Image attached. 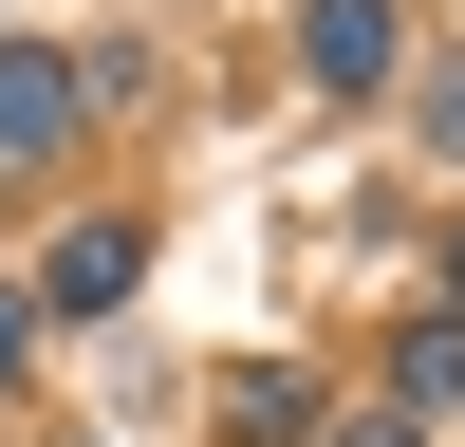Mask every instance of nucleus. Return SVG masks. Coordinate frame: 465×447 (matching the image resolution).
<instances>
[{"label": "nucleus", "mask_w": 465, "mask_h": 447, "mask_svg": "<svg viewBox=\"0 0 465 447\" xmlns=\"http://www.w3.org/2000/svg\"><path fill=\"white\" fill-rule=\"evenodd\" d=\"M429 149L465 168V56H429Z\"/></svg>", "instance_id": "6"}, {"label": "nucleus", "mask_w": 465, "mask_h": 447, "mask_svg": "<svg viewBox=\"0 0 465 447\" xmlns=\"http://www.w3.org/2000/svg\"><path fill=\"white\" fill-rule=\"evenodd\" d=\"M19 354H37V298H0V392H19Z\"/></svg>", "instance_id": "7"}, {"label": "nucleus", "mask_w": 465, "mask_h": 447, "mask_svg": "<svg viewBox=\"0 0 465 447\" xmlns=\"http://www.w3.org/2000/svg\"><path fill=\"white\" fill-rule=\"evenodd\" d=\"M74 112H94V74H74V56H0V186H19V168H56V149H74Z\"/></svg>", "instance_id": "1"}, {"label": "nucleus", "mask_w": 465, "mask_h": 447, "mask_svg": "<svg viewBox=\"0 0 465 447\" xmlns=\"http://www.w3.org/2000/svg\"><path fill=\"white\" fill-rule=\"evenodd\" d=\"M391 392H410V410H447V392H465V317H410V354H391Z\"/></svg>", "instance_id": "5"}, {"label": "nucleus", "mask_w": 465, "mask_h": 447, "mask_svg": "<svg viewBox=\"0 0 465 447\" xmlns=\"http://www.w3.org/2000/svg\"><path fill=\"white\" fill-rule=\"evenodd\" d=\"M447 317H465V224H447Z\"/></svg>", "instance_id": "9"}, {"label": "nucleus", "mask_w": 465, "mask_h": 447, "mask_svg": "<svg viewBox=\"0 0 465 447\" xmlns=\"http://www.w3.org/2000/svg\"><path fill=\"white\" fill-rule=\"evenodd\" d=\"M335 447H429V429H410V410H372V429H335Z\"/></svg>", "instance_id": "8"}, {"label": "nucleus", "mask_w": 465, "mask_h": 447, "mask_svg": "<svg viewBox=\"0 0 465 447\" xmlns=\"http://www.w3.org/2000/svg\"><path fill=\"white\" fill-rule=\"evenodd\" d=\"M223 429H242V447H298V429H317V372H298V354L223 372Z\"/></svg>", "instance_id": "4"}, {"label": "nucleus", "mask_w": 465, "mask_h": 447, "mask_svg": "<svg viewBox=\"0 0 465 447\" xmlns=\"http://www.w3.org/2000/svg\"><path fill=\"white\" fill-rule=\"evenodd\" d=\"M131 298V224H56V261H37V317H112Z\"/></svg>", "instance_id": "3"}, {"label": "nucleus", "mask_w": 465, "mask_h": 447, "mask_svg": "<svg viewBox=\"0 0 465 447\" xmlns=\"http://www.w3.org/2000/svg\"><path fill=\"white\" fill-rule=\"evenodd\" d=\"M298 74L317 94H372L391 74V0H298Z\"/></svg>", "instance_id": "2"}]
</instances>
